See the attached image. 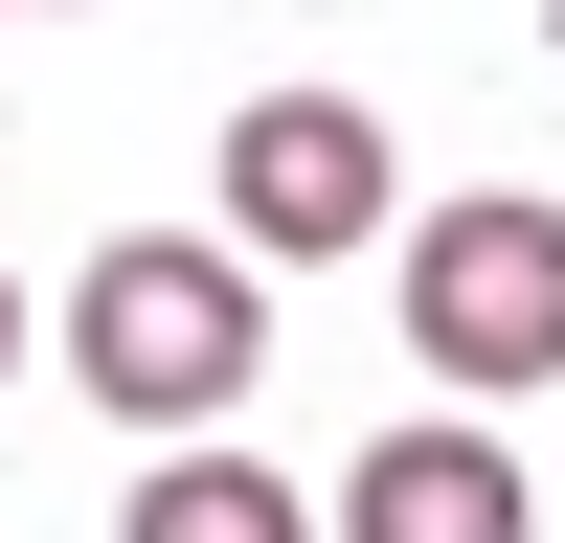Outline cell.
<instances>
[{"label": "cell", "mask_w": 565, "mask_h": 543, "mask_svg": "<svg viewBox=\"0 0 565 543\" xmlns=\"http://www.w3.org/2000/svg\"><path fill=\"white\" fill-rule=\"evenodd\" d=\"M249 362H271V272L226 226H114L68 272V385L114 430H204V407H249Z\"/></svg>", "instance_id": "1"}, {"label": "cell", "mask_w": 565, "mask_h": 543, "mask_svg": "<svg viewBox=\"0 0 565 543\" xmlns=\"http://www.w3.org/2000/svg\"><path fill=\"white\" fill-rule=\"evenodd\" d=\"M407 362H430L452 407L565 385V204L476 181V204H430V226H407Z\"/></svg>", "instance_id": "2"}, {"label": "cell", "mask_w": 565, "mask_h": 543, "mask_svg": "<svg viewBox=\"0 0 565 543\" xmlns=\"http://www.w3.org/2000/svg\"><path fill=\"white\" fill-rule=\"evenodd\" d=\"M385 226V114L362 91H249L226 114V249L249 272H340Z\"/></svg>", "instance_id": "3"}, {"label": "cell", "mask_w": 565, "mask_h": 543, "mask_svg": "<svg viewBox=\"0 0 565 543\" xmlns=\"http://www.w3.org/2000/svg\"><path fill=\"white\" fill-rule=\"evenodd\" d=\"M340 543H521V453H498L476 407H430V430H385L340 476Z\"/></svg>", "instance_id": "4"}, {"label": "cell", "mask_w": 565, "mask_h": 543, "mask_svg": "<svg viewBox=\"0 0 565 543\" xmlns=\"http://www.w3.org/2000/svg\"><path fill=\"white\" fill-rule=\"evenodd\" d=\"M136 543H317V521H295L271 453H159V476H136Z\"/></svg>", "instance_id": "5"}, {"label": "cell", "mask_w": 565, "mask_h": 543, "mask_svg": "<svg viewBox=\"0 0 565 543\" xmlns=\"http://www.w3.org/2000/svg\"><path fill=\"white\" fill-rule=\"evenodd\" d=\"M0 385H23V272H0Z\"/></svg>", "instance_id": "6"}, {"label": "cell", "mask_w": 565, "mask_h": 543, "mask_svg": "<svg viewBox=\"0 0 565 543\" xmlns=\"http://www.w3.org/2000/svg\"><path fill=\"white\" fill-rule=\"evenodd\" d=\"M543 45H565V0H543Z\"/></svg>", "instance_id": "7"}]
</instances>
